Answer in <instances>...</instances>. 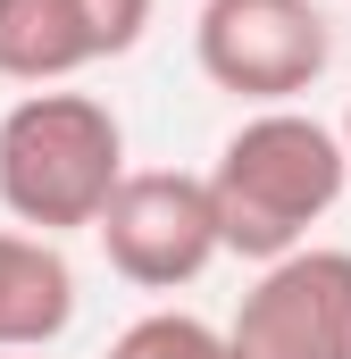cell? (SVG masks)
Listing matches in <instances>:
<instances>
[{
    "label": "cell",
    "instance_id": "obj_9",
    "mask_svg": "<svg viewBox=\"0 0 351 359\" xmlns=\"http://www.w3.org/2000/svg\"><path fill=\"white\" fill-rule=\"evenodd\" d=\"M92 25V42H100V59H126L143 34H151V0H76Z\"/></svg>",
    "mask_w": 351,
    "mask_h": 359
},
{
    "label": "cell",
    "instance_id": "obj_1",
    "mask_svg": "<svg viewBox=\"0 0 351 359\" xmlns=\"http://www.w3.org/2000/svg\"><path fill=\"white\" fill-rule=\"evenodd\" d=\"M351 151L343 126H318L310 109H251L209 168V201H218V234L234 259H293L310 251V226L343 201Z\"/></svg>",
    "mask_w": 351,
    "mask_h": 359
},
{
    "label": "cell",
    "instance_id": "obj_7",
    "mask_svg": "<svg viewBox=\"0 0 351 359\" xmlns=\"http://www.w3.org/2000/svg\"><path fill=\"white\" fill-rule=\"evenodd\" d=\"M84 67H100V42L76 0H0V84L42 92Z\"/></svg>",
    "mask_w": 351,
    "mask_h": 359
},
{
    "label": "cell",
    "instance_id": "obj_2",
    "mask_svg": "<svg viewBox=\"0 0 351 359\" xmlns=\"http://www.w3.org/2000/svg\"><path fill=\"white\" fill-rule=\"evenodd\" d=\"M126 168V126L109 100L92 92H17L0 117V209L25 234H67V226H100V209L117 201Z\"/></svg>",
    "mask_w": 351,
    "mask_h": 359
},
{
    "label": "cell",
    "instance_id": "obj_8",
    "mask_svg": "<svg viewBox=\"0 0 351 359\" xmlns=\"http://www.w3.org/2000/svg\"><path fill=\"white\" fill-rule=\"evenodd\" d=\"M109 359H243V351H234L226 326H209L192 309H151L109 343Z\"/></svg>",
    "mask_w": 351,
    "mask_h": 359
},
{
    "label": "cell",
    "instance_id": "obj_11",
    "mask_svg": "<svg viewBox=\"0 0 351 359\" xmlns=\"http://www.w3.org/2000/svg\"><path fill=\"white\" fill-rule=\"evenodd\" d=\"M0 359H42V351H0Z\"/></svg>",
    "mask_w": 351,
    "mask_h": 359
},
{
    "label": "cell",
    "instance_id": "obj_4",
    "mask_svg": "<svg viewBox=\"0 0 351 359\" xmlns=\"http://www.w3.org/2000/svg\"><path fill=\"white\" fill-rule=\"evenodd\" d=\"M92 234H100V259L143 292H176L226 251L209 176H184V168H134Z\"/></svg>",
    "mask_w": 351,
    "mask_h": 359
},
{
    "label": "cell",
    "instance_id": "obj_6",
    "mask_svg": "<svg viewBox=\"0 0 351 359\" xmlns=\"http://www.w3.org/2000/svg\"><path fill=\"white\" fill-rule=\"evenodd\" d=\"M76 326V268L51 234L0 226V351H51Z\"/></svg>",
    "mask_w": 351,
    "mask_h": 359
},
{
    "label": "cell",
    "instance_id": "obj_10",
    "mask_svg": "<svg viewBox=\"0 0 351 359\" xmlns=\"http://www.w3.org/2000/svg\"><path fill=\"white\" fill-rule=\"evenodd\" d=\"M343 151H351V109H343Z\"/></svg>",
    "mask_w": 351,
    "mask_h": 359
},
{
    "label": "cell",
    "instance_id": "obj_5",
    "mask_svg": "<svg viewBox=\"0 0 351 359\" xmlns=\"http://www.w3.org/2000/svg\"><path fill=\"white\" fill-rule=\"evenodd\" d=\"M226 334L243 359H351V251L310 243L260 268Z\"/></svg>",
    "mask_w": 351,
    "mask_h": 359
},
{
    "label": "cell",
    "instance_id": "obj_3",
    "mask_svg": "<svg viewBox=\"0 0 351 359\" xmlns=\"http://www.w3.org/2000/svg\"><path fill=\"white\" fill-rule=\"evenodd\" d=\"M192 59L218 92L251 109H293L335 67V25L318 0H201Z\"/></svg>",
    "mask_w": 351,
    "mask_h": 359
}]
</instances>
